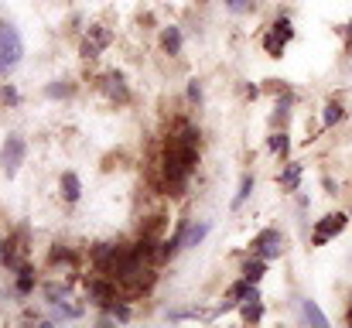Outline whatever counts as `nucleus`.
Segmentation results:
<instances>
[{
    "label": "nucleus",
    "mask_w": 352,
    "mask_h": 328,
    "mask_svg": "<svg viewBox=\"0 0 352 328\" xmlns=\"http://www.w3.org/2000/svg\"><path fill=\"white\" fill-rule=\"evenodd\" d=\"M195 161H199V130L192 123H178L164 147V157H161V171H164L171 195H178L185 188V182L195 171Z\"/></svg>",
    "instance_id": "obj_1"
},
{
    "label": "nucleus",
    "mask_w": 352,
    "mask_h": 328,
    "mask_svg": "<svg viewBox=\"0 0 352 328\" xmlns=\"http://www.w3.org/2000/svg\"><path fill=\"white\" fill-rule=\"evenodd\" d=\"M24 55V45H21V34L14 31V24L0 21V76H7Z\"/></svg>",
    "instance_id": "obj_2"
},
{
    "label": "nucleus",
    "mask_w": 352,
    "mask_h": 328,
    "mask_svg": "<svg viewBox=\"0 0 352 328\" xmlns=\"http://www.w3.org/2000/svg\"><path fill=\"white\" fill-rule=\"evenodd\" d=\"M280 250H284V236H280L277 229H263V232L253 239V253H256V256H263V260L280 256Z\"/></svg>",
    "instance_id": "obj_3"
},
{
    "label": "nucleus",
    "mask_w": 352,
    "mask_h": 328,
    "mask_svg": "<svg viewBox=\"0 0 352 328\" xmlns=\"http://www.w3.org/2000/svg\"><path fill=\"white\" fill-rule=\"evenodd\" d=\"M24 154H28L24 140H21V137H7V144H3V151H0V164H3V171L14 175V171L24 164Z\"/></svg>",
    "instance_id": "obj_4"
},
{
    "label": "nucleus",
    "mask_w": 352,
    "mask_h": 328,
    "mask_svg": "<svg viewBox=\"0 0 352 328\" xmlns=\"http://www.w3.org/2000/svg\"><path fill=\"white\" fill-rule=\"evenodd\" d=\"M287 41H291V21H287V17H280V21L274 24V31L263 38V45H267V52H270V55H280Z\"/></svg>",
    "instance_id": "obj_5"
},
{
    "label": "nucleus",
    "mask_w": 352,
    "mask_h": 328,
    "mask_svg": "<svg viewBox=\"0 0 352 328\" xmlns=\"http://www.w3.org/2000/svg\"><path fill=\"white\" fill-rule=\"evenodd\" d=\"M342 229H346V216H342V212H336V216H325V219H322V226L315 229L311 243H315V246H322V243H329L332 236H339Z\"/></svg>",
    "instance_id": "obj_6"
},
{
    "label": "nucleus",
    "mask_w": 352,
    "mask_h": 328,
    "mask_svg": "<svg viewBox=\"0 0 352 328\" xmlns=\"http://www.w3.org/2000/svg\"><path fill=\"white\" fill-rule=\"evenodd\" d=\"M79 192H82L79 178H76L72 171H65V175H62V195H65V202H79Z\"/></svg>",
    "instance_id": "obj_7"
},
{
    "label": "nucleus",
    "mask_w": 352,
    "mask_h": 328,
    "mask_svg": "<svg viewBox=\"0 0 352 328\" xmlns=\"http://www.w3.org/2000/svg\"><path fill=\"white\" fill-rule=\"evenodd\" d=\"M263 270H267V260H263V256H256V260H250V263L243 267V281L256 284V281L263 277Z\"/></svg>",
    "instance_id": "obj_8"
},
{
    "label": "nucleus",
    "mask_w": 352,
    "mask_h": 328,
    "mask_svg": "<svg viewBox=\"0 0 352 328\" xmlns=\"http://www.w3.org/2000/svg\"><path fill=\"white\" fill-rule=\"evenodd\" d=\"M107 89H110V96L120 100V103H126V96H130V93H126V86H123V76H117V72H110V76H107Z\"/></svg>",
    "instance_id": "obj_9"
},
{
    "label": "nucleus",
    "mask_w": 352,
    "mask_h": 328,
    "mask_svg": "<svg viewBox=\"0 0 352 328\" xmlns=\"http://www.w3.org/2000/svg\"><path fill=\"white\" fill-rule=\"evenodd\" d=\"M161 45H164L168 55H178V52H182V31H178V28H168L164 38H161Z\"/></svg>",
    "instance_id": "obj_10"
},
{
    "label": "nucleus",
    "mask_w": 352,
    "mask_h": 328,
    "mask_svg": "<svg viewBox=\"0 0 352 328\" xmlns=\"http://www.w3.org/2000/svg\"><path fill=\"white\" fill-rule=\"evenodd\" d=\"M206 236H209V222H199V226L185 229V243H182V246H199Z\"/></svg>",
    "instance_id": "obj_11"
},
{
    "label": "nucleus",
    "mask_w": 352,
    "mask_h": 328,
    "mask_svg": "<svg viewBox=\"0 0 352 328\" xmlns=\"http://www.w3.org/2000/svg\"><path fill=\"white\" fill-rule=\"evenodd\" d=\"M31 287H34V274H31V267H17V294H31Z\"/></svg>",
    "instance_id": "obj_12"
},
{
    "label": "nucleus",
    "mask_w": 352,
    "mask_h": 328,
    "mask_svg": "<svg viewBox=\"0 0 352 328\" xmlns=\"http://www.w3.org/2000/svg\"><path fill=\"white\" fill-rule=\"evenodd\" d=\"M301 315H305L308 322H315V325H329V322H325V315H322L311 301H301Z\"/></svg>",
    "instance_id": "obj_13"
},
{
    "label": "nucleus",
    "mask_w": 352,
    "mask_h": 328,
    "mask_svg": "<svg viewBox=\"0 0 352 328\" xmlns=\"http://www.w3.org/2000/svg\"><path fill=\"white\" fill-rule=\"evenodd\" d=\"M298 175H301V168H298V164H287L284 175H280V185H284V188H298Z\"/></svg>",
    "instance_id": "obj_14"
},
{
    "label": "nucleus",
    "mask_w": 352,
    "mask_h": 328,
    "mask_svg": "<svg viewBox=\"0 0 352 328\" xmlns=\"http://www.w3.org/2000/svg\"><path fill=\"white\" fill-rule=\"evenodd\" d=\"M342 113H346V109H342V103H339V100H332V103L325 107V127L339 123V120H342Z\"/></svg>",
    "instance_id": "obj_15"
},
{
    "label": "nucleus",
    "mask_w": 352,
    "mask_h": 328,
    "mask_svg": "<svg viewBox=\"0 0 352 328\" xmlns=\"http://www.w3.org/2000/svg\"><path fill=\"white\" fill-rule=\"evenodd\" d=\"M250 192H253V178L246 175V178H243V185H239V192H236V199H233V209H239V206L250 199Z\"/></svg>",
    "instance_id": "obj_16"
},
{
    "label": "nucleus",
    "mask_w": 352,
    "mask_h": 328,
    "mask_svg": "<svg viewBox=\"0 0 352 328\" xmlns=\"http://www.w3.org/2000/svg\"><path fill=\"white\" fill-rule=\"evenodd\" d=\"M256 301H260V298H256V291H253V305H246V308H243V318H246V322H256V318L263 315V308H260Z\"/></svg>",
    "instance_id": "obj_17"
},
{
    "label": "nucleus",
    "mask_w": 352,
    "mask_h": 328,
    "mask_svg": "<svg viewBox=\"0 0 352 328\" xmlns=\"http://www.w3.org/2000/svg\"><path fill=\"white\" fill-rule=\"evenodd\" d=\"M270 147H274L277 154H287V133H274V137H270Z\"/></svg>",
    "instance_id": "obj_18"
},
{
    "label": "nucleus",
    "mask_w": 352,
    "mask_h": 328,
    "mask_svg": "<svg viewBox=\"0 0 352 328\" xmlns=\"http://www.w3.org/2000/svg\"><path fill=\"white\" fill-rule=\"evenodd\" d=\"M226 7H230V10H236V14H246V10L253 7V0H226Z\"/></svg>",
    "instance_id": "obj_19"
},
{
    "label": "nucleus",
    "mask_w": 352,
    "mask_h": 328,
    "mask_svg": "<svg viewBox=\"0 0 352 328\" xmlns=\"http://www.w3.org/2000/svg\"><path fill=\"white\" fill-rule=\"evenodd\" d=\"M72 89L69 86H48V96H69Z\"/></svg>",
    "instance_id": "obj_20"
},
{
    "label": "nucleus",
    "mask_w": 352,
    "mask_h": 328,
    "mask_svg": "<svg viewBox=\"0 0 352 328\" xmlns=\"http://www.w3.org/2000/svg\"><path fill=\"white\" fill-rule=\"evenodd\" d=\"M0 263H3V239H0Z\"/></svg>",
    "instance_id": "obj_21"
},
{
    "label": "nucleus",
    "mask_w": 352,
    "mask_h": 328,
    "mask_svg": "<svg viewBox=\"0 0 352 328\" xmlns=\"http://www.w3.org/2000/svg\"><path fill=\"white\" fill-rule=\"evenodd\" d=\"M349 322H352V301H349Z\"/></svg>",
    "instance_id": "obj_22"
}]
</instances>
